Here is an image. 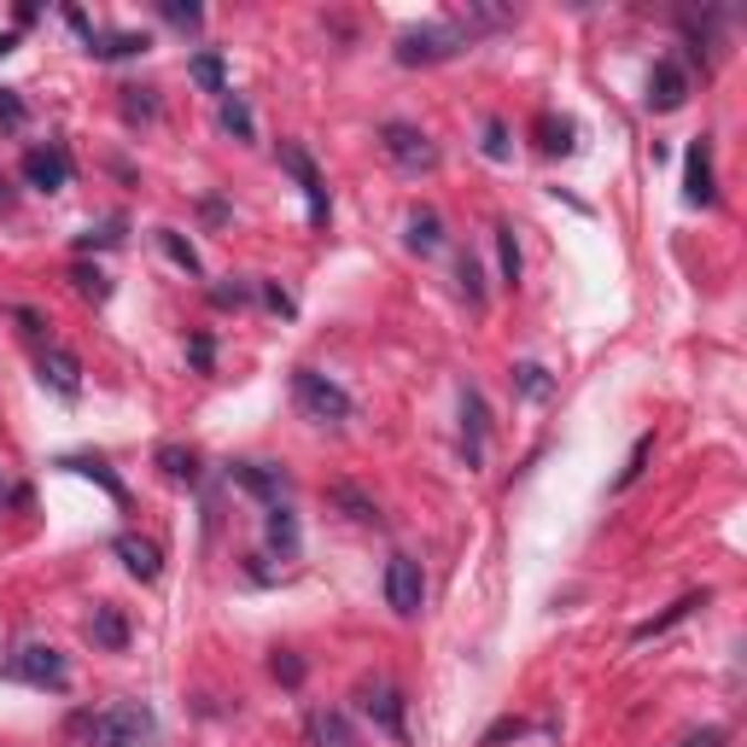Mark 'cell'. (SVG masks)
<instances>
[{"instance_id":"6da1fadb","label":"cell","mask_w":747,"mask_h":747,"mask_svg":"<svg viewBox=\"0 0 747 747\" xmlns=\"http://www.w3.org/2000/svg\"><path fill=\"white\" fill-rule=\"evenodd\" d=\"M158 736V718L147 701H112L88 718V747H147Z\"/></svg>"},{"instance_id":"7a4b0ae2","label":"cell","mask_w":747,"mask_h":747,"mask_svg":"<svg viewBox=\"0 0 747 747\" xmlns=\"http://www.w3.org/2000/svg\"><path fill=\"white\" fill-rule=\"evenodd\" d=\"M467 48V35L455 18H432V24H414L398 35V65H444Z\"/></svg>"},{"instance_id":"3957f363","label":"cell","mask_w":747,"mask_h":747,"mask_svg":"<svg viewBox=\"0 0 747 747\" xmlns=\"http://www.w3.org/2000/svg\"><path fill=\"white\" fill-rule=\"evenodd\" d=\"M0 677H18V683H30V690H53V695H65L71 690V666H65V654L48 649V642H24L7 666H0Z\"/></svg>"},{"instance_id":"277c9868","label":"cell","mask_w":747,"mask_h":747,"mask_svg":"<svg viewBox=\"0 0 747 747\" xmlns=\"http://www.w3.org/2000/svg\"><path fill=\"white\" fill-rule=\"evenodd\" d=\"M293 398H298V409L309 414V421H350V414H357L350 391L334 386V380H327V374H316V368H298V374H293Z\"/></svg>"},{"instance_id":"5b68a950","label":"cell","mask_w":747,"mask_h":747,"mask_svg":"<svg viewBox=\"0 0 747 747\" xmlns=\"http://www.w3.org/2000/svg\"><path fill=\"white\" fill-rule=\"evenodd\" d=\"M380 147H386V158L398 164L403 176H432V170H439V147H432V135L414 129V123H386Z\"/></svg>"},{"instance_id":"8992f818","label":"cell","mask_w":747,"mask_h":747,"mask_svg":"<svg viewBox=\"0 0 747 747\" xmlns=\"http://www.w3.org/2000/svg\"><path fill=\"white\" fill-rule=\"evenodd\" d=\"M386 601H391V613H398V619H414V613H421V601H427V572H421V560H414V555H391V560H386Z\"/></svg>"},{"instance_id":"52a82bcc","label":"cell","mask_w":747,"mask_h":747,"mask_svg":"<svg viewBox=\"0 0 747 747\" xmlns=\"http://www.w3.org/2000/svg\"><path fill=\"white\" fill-rule=\"evenodd\" d=\"M683 199L690 204H718V181H713V140H695L683 152Z\"/></svg>"},{"instance_id":"ba28073f","label":"cell","mask_w":747,"mask_h":747,"mask_svg":"<svg viewBox=\"0 0 747 747\" xmlns=\"http://www.w3.org/2000/svg\"><path fill=\"white\" fill-rule=\"evenodd\" d=\"M24 181L41 187V193H59V187H71V152H65V147H30V152H24Z\"/></svg>"},{"instance_id":"9c48e42d","label":"cell","mask_w":747,"mask_h":747,"mask_svg":"<svg viewBox=\"0 0 747 747\" xmlns=\"http://www.w3.org/2000/svg\"><path fill=\"white\" fill-rule=\"evenodd\" d=\"M41 386H53L59 398H82V362H76V350H65V345L41 350Z\"/></svg>"},{"instance_id":"30bf717a","label":"cell","mask_w":747,"mask_h":747,"mask_svg":"<svg viewBox=\"0 0 747 747\" xmlns=\"http://www.w3.org/2000/svg\"><path fill=\"white\" fill-rule=\"evenodd\" d=\"M362 713L380 724L386 736H403V690H391V683H362Z\"/></svg>"},{"instance_id":"8fae6325","label":"cell","mask_w":747,"mask_h":747,"mask_svg":"<svg viewBox=\"0 0 747 747\" xmlns=\"http://www.w3.org/2000/svg\"><path fill=\"white\" fill-rule=\"evenodd\" d=\"M683 99H690V76H683L677 59H660L649 76V112H677Z\"/></svg>"},{"instance_id":"7c38bea8","label":"cell","mask_w":747,"mask_h":747,"mask_svg":"<svg viewBox=\"0 0 747 747\" xmlns=\"http://www.w3.org/2000/svg\"><path fill=\"white\" fill-rule=\"evenodd\" d=\"M112 549H117V560H123V567H129V572L140 578V585H152V578L164 572V549L152 544V537H135V532H123Z\"/></svg>"},{"instance_id":"4fadbf2b","label":"cell","mask_w":747,"mask_h":747,"mask_svg":"<svg viewBox=\"0 0 747 747\" xmlns=\"http://www.w3.org/2000/svg\"><path fill=\"white\" fill-rule=\"evenodd\" d=\"M281 164L298 176L304 199H309V222L322 228V222H327V187H322V176H316V164H309V152H304V147H286V152H281Z\"/></svg>"},{"instance_id":"5bb4252c","label":"cell","mask_w":747,"mask_h":747,"mask_svg":"<svg viewBox=\"0 0 747 747\" xmlns=\"http://www.w3.org/2000/svg\"><path fill=\"white\" fill-rule=\"evenodd\" d=\"M695 608H707V590H690V596H677L666 613H654V619H642V625L631 631V642H649V636H660V631H672V625H683Z\"/></svg>"},{"instance_id":"9a60e30c","label":"cell","mask_w":747,"mask_h":747,"mask_svg":"<svg viewBox=\"0 0 747 747\" xmlns=\"http://www.w3.org/2000/svg\"><path fill=\"white\" fill-rule=\"evenodd\" d=\"M88 636H94V649H106V654L129 649V619H123V608H94Z\"/></svg>"},{"instance_id":"2e32d148","label":"cell","mask_w":747,"mask_h":747,"mask_svg":"<svg viewBox=\"0 0 747 747\" xmlns=\"http://www.w3.org/2000/svg\"><path fill=\"white\" fill-rule=\"evenodd\" d=\"M234 480H240L245 491H257L263 503H281V496H286V473L269 467V462H234Z\"/></svg>"},{"instance_id":"e0dca14e","label":"cell","mask_w":747,"mask_h":747,"mask_svg":"<svg viewBox=\"0 0 747 747\" xmlns=\"http://www.w3.org/2000/svg\"><path fill=\"white\" fill-rule=\"evenodd\" d=\"M304 736H309V747H357V730H350L345 713H309Z\"/></svg>"},{"instance_id":"ac0fdd59","label":"cell","mask_w":747,"mask_h":747,"mask_svg":"<svg viewBox=\"0 0 747 747\" xmlns=\"http://www.w3.org/2000/svg\"><path fill=\"white\" fill-rule=\"evenodd\" d=\"M147 48H152L147 30H117V35H94V41H88L94 59H140Z\"/></svg>"},{"instance_id":"d6986e66","label":"cell","mask_w":747,"mask_h":747,"mask_svg":"<svg viewBox=\"0 0 747 747\" xmlns=\"http://www.w3.org/2000/svg\"><path fill=\"white\" fill-rule=\"evenodd\" d=\"M462 439H467V467H480L485 462V398H480V391H467V398H462Z\"/></svg>"},{"instance_id":"ffe728a7","label":"cell","mask_w":747,"mask_h":747,"mask_svg":"<svg viewBox=\"0 0 747 747\" xmlns=\"http://www.w3.org/2000/svg\"><path fill=\"white\" fill-rule=\"evenodd\" d=\"M263 532H269V549L298 555V514L286 508V503H269V520H263Z\"/></svg>"},{"instance_id":"44dd1931","label":"cell","mask_w":747,"mask_h":747,"mask_svg":"<svg viewBox=\"0 0 747 747\" xmlns=\"http://www.w3.org/2000/svg\"><path fill=\"white\" fill-rule=\"evenodd\" d=\"M158 467L170 473L176 485H199V455L187 444H158Z\"/></svg>"},{"instance_id":"7402d4cb","label":"cell","mask_w":747,"mask_h":747,"mask_svg":"<svg viewBox=\"0 0 747 747\" xmlns=\"http://www.w3.org/2000/svg\"><path fill=\"white\" fill-rule=\"evenodd\" d=\"M65 467H71V473H88V480H99V485H106V496H112V503H129V491H123V480H117V473H112L106 462H99V455H65Z\"/></svg>"},{"instance_id":"603a6c76","label":"cell","mask_w":747,"mask_h":747,"mask_svg":"<svg viewBox=\"0 0 747 747\" xmlns=\"http://www.w3.org/2000/svg\"><path fill=\"white\" fill-rule=\"evenodd\" d=\"M158 245H164V257H170L176 269H187V275H204V263H199V252H193V240L187 234H176V228H158Z\"/></svg>"},{"instance_id":"cb8c5ba5","label":"cell","mask_w":747,"mask_h":747,"mask_svg":"<svg viewBox=\"0 0 747 747\" xmlns=\"http://www.w3.org/2000/svg\"><path fill=\"white\" fill-rule=\"evenodd\" d=\"M222 129L234 140H257V117H252V106H245L240 94H222Z\"/></svg>"},{"instance_id":"d4e9b609","label":"cell","mask_w":747,"mask_h":747,"mask_svg":"<svg viewBox=\"0 0 747 747\" xmlns=\"http://www.w3.org/2000/svg\"><path fill=\"white\" fill-rule=\"evenodd\" d=\"M409 245H414V252H439V245H444L439 211H414V217H409Z\"/></svg>"},{"instance_id":"484cf974","label":"cell","mask_w":747,"mask_h":747,"mask_svg":"<svg viewBox=\"0 0 747 747\" xmlns=\"http://www.w3.org/2000/svg\"><path fill=\"white\" fill-rule=\"evenodd\" d=\"M187 71H193V82H199L204 94H228V65H222V53H199Z\"/></svg>"},{"instance_id":"4316f807","label":"cell","mask_w":747,"mask_h":747,"mask_svg":"<svg viewBox=\"0 0 747 747\" xmlns=\"http://www.w3.org/2000/svg\"><path fill=\"white\" fill-rule=\"evenodd\" d=\"M71 286H76L82 298H94V304H106V298H112V281L99 275V269H88V263H76V269H71Z\"/></svg>"},{"instance_id":"83f0119b","label":"cell","mask_w":747,"mask_h":747,"mask_svg":"<svg viewBox=\"0 0 747 747\" xmlns=\"http://www.w3.org/2000/svg\"><path fill=\"white\" fill-rule=\"evenodd\" d=\"M496 263H503V281H508V286L520 281V245H514V228H508V222L496 228Z\"/></svg>"},{"instance_id":"f1b7e54d","label":"cell","mask_w":747,"mask_h":747,"mask_svg":"<svg viewBox=\"0 0 747 747\" xmlns=\"http://www.w3.org/2000/svg\"><path fill=\"white\" fill-rule=\"evenodd\" d=\"M514 386H520L526 398H549V391H555L549 368H537V362H520V368H514Z\"/></svg>"},{"instance_id":"f546056e","label":"cell","mask_w":747,"mask_h":747,"mask_svg":"<svg viewBox=\"0 0 747 747\" xmlns=\"http://www.w3.org/2000/svg\"><path fill=\"white\" fill-rule=\"evenodd\" d=\"M158 12H164V24H176V30H187V35L204 24V12L193 7V0H187V7H181V0H158Z\"/></svg>"},{"instance_id":"4dcf8cb0","label":"cell","mask_w":747,"mask_h":747,"mask_svg":"<svg viewBox=\"0 0 747 747\" xmlns=\"http://www.w3.org/2000/svg\"><path fill=\"white\" fill-rule=\"evenodd\" d=\"M537 135H544V140H537L544 152H572V123H555V117H544V123H537Z\"/></svg>"},{"instance_id":"1f68e13d","label":"cell","mask_w":747,"mask_h":747,"mask_svg":"<svg viewBox=\"0 0 747 747\" xmlns=\"http://www.w3.org/2000/svg\"><path fill=\"white\" fill-rule=\"evenodd\" d=\"M462 293L473 298V304H485V269H480V257H462Z\"/></svg>"},{"instance_id":"d6a6232c","label":"cell","mask_w":747,"mask_h":747,"mask_svg":"<svg viewBox=\"0 0 747 747\" xmlns=\"http://www.w3.org/2000/svg\"><path fill=\"white\" fill-rule=\"evenodd\" d=\"M24 99H18V88H0V129H24Z\"/></svg>"},{"instance_id":"836d02e7","label":"cell","mask_w":747,"mask_h":747,"mask_svg":"<svg viewBox=\"0 0 747 747\" xmlns=\"http://www.w3.org/2000/svg\"><path fill=\"white\" fill-rule=\"evenodd\" d=\"M508 152H514V147H508V123H496V117H491V123H485V158L503 164Z\"/></svg>"},{"instance_id":"e575fe53","label":"cell","mask_w":747,"mask_h":747,"mask_svg":"<svg viewBox=\"0 0 747 747\" xmlns=\"http://www.w3.org/2000/svg\"><path fill=\"white\" fill-rule=\"evenodd\" d=\"M245 298H252V286H240V281H234V286H211V304H217V309H240Z\"/></svg>"},{"instance_id":"d590c367","label":"cell","mask_w":747,"mask_h":747,"mask_svg":"<svg viewBox=\"0 0 747 747\" xmlns=\"http://www.w3.org/2000/svg\"><path fill=\"white\" fill-rule=\"evenodd\" d=\"M649 450H654V439L642 432V439H636V450H631V462H625V473H619V485H631V480H636V473H642V462H649Z\"/></svg>"},{"instance_id":"8d00e7d4","label":"cell","mask_w":747,"mask_h":747,"mask_svg":"<svg viewBox=\"0 0 747 747\" xmlns=\"http://www.w3.org/2000/svg\"><path fill=\"white\" fill-rule=\"evenodd\" d=\"M117 240H123V217H117V222H106L99 234L88 228V234H82V252H94V245H117Z\"/></svg>"},{"instance_id":"74e56055","label":"cell","mask_w":747,"mask_h":747,"mask_svg":"<svg viewBox=\"0 0 747 747\" xmlns=\"http://www.w3.org/2000/svg\"><path fill=\"white\" fill-rule=\"evenodd\" d=\"M123 112H129V117H152L158 106L147 99V88H123Z\"/></svg>"},{"instance_id":"f35d334b","label":"cell","mask_w":747,"mask_h":747,"mask_svg":"<svg viewBox=\"0 0 747 747\" xmlns=\"http://www.w3.org/2000/svg\"><path fill=\"white\" fill-rule=\"evenodd\" d=\"M730 741V730H718V724H707V730H695V736H683L677 747H724Z\"/></svg>"},{"instance_id":"ab89813d","label":"cell","mask_w":747,"mask_h":747,"mask_svg":"<svg viewBox=\"0 0 747 747\" xmlns=\"http://www.w3.org/2000/svg\"><path fill=\"white\" fill-rule=\"evenodd\" d=\"M520 730H526V724H520V718H496V724H491V730H485V747H496V741H508V736H520Z\"/></svg>"},{"instance_id":"60d3db41","label":"cell","mask_w":747,"mask_h":747,"mask_svg":"<svg viewBox=\"0 0 747 747\" xmlns=\"http://www.w3.org/2000/svg\"><path fill=\"white\" fill-rule=\"evenodd\" d=\"M334 503H345L357 520H374V503H368V496H357V491H334Z\"/></svg>"},{"instance_id":"b9f144b4","label":"cell","mask_w":747,"mask_h":747,"mask_svg":"<svg viewBox=\"0 0 747 747\" xmlns=\"http://www.w3.org/2000/svg\"><path fill=\"white\" fill-rule=\"evenodd\" d=\"M187 357H193V368H211V362H217V345H211V339L199 334L193 345H187Z\"/></svg>"},{"instance_id":"7bdbcfd3","label":"cell","mask_w":747,"mask_h":747,"mask_svg":"<svg viewBox=\"0 0 747 747\" xmlns=\"http://www.w3.org/2000/svg\"><path fill=\"white\" fill-rule=\"evenodd\" d=\"M275 677H281V683H304V660H298V654L275 660Z\"/></svg>"},{"instance_id":"ee69618b","label":"cell","mask_w":747,"mask_h":747,"mask_svg":"<svg viewBox=\"0 0 747 747\" xmlns=\"http://www.w3.org/2000/svg\"><path fill=\"white\" fill-rule=\"evenodd\" d=\"M263 304H269V309H281V316H293V298H286L275 281H263Z\"/></svg>"},{"instance_id":"f6af8a7d","label":"cell","mask_w":747,"mask_h":747,"mask_svg":"<svg viewBox=\"0 0 747 747\" xmlns=\"http://www.w3.org/2000/svg\"><path fill=\"white\" fill-rule=\"evenodd\" d=\"M12 316H18V322H24V334H41V327H48V322H41V316H35V309H24V304H18V309H12Z\"/></svg>"},{"instance_id":"bcb514c9","label":"cell","mask_w":747,"mask_h":747,"mask_svg":"<svg viewBox=\"0 0 747 747\" xmlns=\"http://www.w3.org/2000/svg\"><path fill=\"white\" fill-rule=\"evenodd\" d=\"M12 48H18V30H7V35H0V59H7Z\"/></svg>"}]
</instances>
